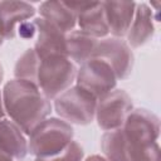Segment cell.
Masks as SVG:
<instances>
[{
	"label": "cell",
	"instance_id": "6da1fadb",
	"mask_svg": "<svg viewBox=\"0 0 161 161\" xmlns=\"http://www.w3.org/2000/svg\"><path fill=\"white\" fill-rule=\"evenodd\" d=\"M3 106L11 121L25 135L30 132L52 112L49 99L42 93L38 84L24 80H9L3 89Z\"/></svg>",
	"mask_w": 161,
	"mask_h": 161
},
{
	"label": "cell",
	"instance_id": "7a4b0ae2",
	"mask_svg": "<svg viewBox=\"0 0 161 161\" xmlns=\"http://www.w3.org/2000/svg\"><path fill=\"white\" fill-rule=\"evenodd\" d=\"M72 126L59 118L42 121L29 135L28 152L35 157L52 156L64 150L73 140Z\"/></svg>",
	"mask_w": 161,
	"mask_h": 161
},
{
	"label": "cell",
	"instance_id": "3957f363",
	"mask_svg": "<svg viewBox=\"0 0 161 161\" xmlns=\"http://www.w3.org/2000/svg\"><path fill=\"white\" fill-rule=\"evenodd\" d=\"M77 75L74 63L65 55H50L40 59L36 84L48 99H55L70 88Z\"/></svg>",
	"mask_w": 161,
	"mask_h": 161
},
{
	"label": "cell",
	"instance_id": "277c9868",
	"mask_svg": "<svg viewBox=\"0 0 161 161\" xmlns=\"http://www.w3.org/2000/svg\"><path fill=\"white\" fill-rule=\"evenodd\" d=\"M97 98L78 86L70 87L55 98L57 114L65 122L74 125H88L96 116Z\"/></svg>",
	"mask_w": 161,
	"mask_h": 161
},
{
	"label": "cell",
	"instance_id": "5b68a950",
	"mask_svg": "<svg viewBox=\"0 0 161 161\" xmlns=\"http://www.w3.org/2000/svg\"><path fill=\"white\" fill-rule=\"evenodd\" d=\"M77 86L97 99L114 89L117 77L112 68L99 58H91L77 70Z\"/></svg>",
	"mask_w": 161,
	"mask_h": 161
},
{
	"label": "cell",
	"instance_id": "8992f818",
	"mask_svg": "<svg viewBox=\"0 0 161 161\" xmlns=\"http://www.w3.org/2000/svg\"><path fill=\"white\" fill-rule=\"evenodd\" d=\"M132 111L131 97L123 89H113L97 99L96 118L98 126L104 131L121 128Z\"/></svg>",
	"mask_w": 161,
	"mask_h": 161
},
{
	"label": "cell",
	"instance_id": "52a82bcc",
	"mask_svg": "<svg viewBox=\"0 0 161 161\" xmlns=\"http://www.w3.org/2000/svg\"><path fill=\"white\" fill-rule=\"evenodd\" d=\"M122 130L132 146L147 147L157 142L160 135V119L155 113L146 108H136L127 116Z\"/></svg>",
	"mask_w": 161,
	"mask_h": 161
},
{
	"label": "cell",
	"instance_id": "ba28073f",
	"mask_svg": "<svg viewBox=\"0 0 161 161\" xmlns=\"http://www.w3.org/2000/svg\"><path fill=\"white\" fill-rule=\"evenodd\" d=\"M94 57L104 60L117 79H126L133 68V54L130 45L118 38H104L97 43Z\"/></svg>",
	"mask_w": 161,
	"mask_h": 161
},
{
	"label": "cell",
	"instance_id": "9c48e42d",
	"mask_svg": "<svg viewBox=\"0 0 161 161\" xmlns=\"http://www.w3.org/2000/svg\"><path fill=\"white\" fill-rule=\"evenodd\" d=\"M35 45L34 52L39 57V59L48 58L50 55H65V34L59 29L49 24L42 18L35 19Z\"/></svg>",
	"mask_w": 161,
	"mask_h": 161
},
{
	"label": "cell",
	"instance_id": "30bf717a",
	"mask_svg": "<svg viewBox=\"0 0 161 161\" xmlns=\"http://www.w3.org/2000/svg\"><path fill=\"white\" fill-rule=\"evenodd\" d=\"M35 8L26 1H0V35L13 39L20 25L34 16Z\"/></svg>",
	"mask_w": 161,
	"mask_h": 161
},
{
	"label": "cell",
	"instance_id": "8fae6325",
	"mask_svg": "<svg viewBox=\"0 0 161 161\" xmlns=\"http://www.w3.org/2000/svg\"><path fill=\"white\" fill-rule=\"evenodd\" d=\"M136 4L133 1H103V9L109 33L121 39L127 35V31L132 24Z\"/></svg>",
	"mask_w": 161,
	"mask_h": 161
},
{
	"label": "cell",
	"instance_id": "7c38bea8",
	"mask_svg": "<svg viewBox=\"0 0 161 161\" xmlns=\"http://www.w3.org/2000/svg\"><path fill=\"white\" fill-rule=\"evenodd\" d=\"M152 20H153L152 9L146 3L136 4L133 20L127 31L128 45H131L132 48H138L152 38L155 31Z\"/></svg>",
	"mask_w": 161,
	"mask_h": 161
},
{
	"label": "cell",
	"instance_id": "4fadbf2b",
	"mask_svg": "<svg viewBox=\"0 0 161 161\" xmlns=\"http://www.w3.org/2000/svg\"><path fill=\"white\" fill-rule=\"evenodd\" d=\"M0 150L13 160H21L28 153V141L24 132L10 119L0 121Z\"/></svg>",
	"mask_w": 161,
	"mask_h": 161
},
{
	"label": "cell",
	"instance_id": "5bb4252c",
	"mask_svg": "<svg viewBox=\"0 0 161 161\" xmlns=\"http://www.w3.org/2000/svg\"><path fill=\"white\" fill-rule=\"evenodd\" d=\"M42 19L68 34L77 25V14L65 4V1H44L39 6Z\"/></svg>",
	"mask_w": 161,
	"mask_h": 161
},
{
	"label": "cell",
	"instance_id": "9a60e30c",
	"mask_svg": "<svg viewBox=\"0 0 161 161\" xmlns=\"http://www.w3.org/2000/svg\"><path fill=\"white\" fill-rule=\"evenodd\" d=\"M102 151L108 161H133L136 147L126 138L122 127L107 131L101 138Z\"/></svg>",
	"mask_w": 161,
	"mask_h": 161
},
{
	"label": "cell",
	"instance_id": "2e32d148",
	"mask_svg": "<svg viewBox=\"0 0 161 161\" xmlns=\"http://www.w3.org/2000/svg\"><path fill=\"white\" fill-rule=\"evenodd\" d=\"M77 24L79 25V30L96 39L104 38L109 33L102 3H89V5L77 15Z\"/></svg>",
	"mask_w": 161,
	"mask_h": 161
},
{
	"label": "cell",
	"instance_id": "e0dca14e",
	"mask_svg": "<svg viewBox=\"0 0 161 161\" xmlns=\"http://www.w3.org/2000/svg\"><path fill=\"white\" fill-rule=\"evenodd\" d=\"M98 40L82 30H72L65 34V49L67 57L78 64H83L88 59L94 57Z\"/></svg>",
	"mask_w": 161,
	"mask_h": 161
},
{
	"label": "cell",
	"instance_id": "ac0fdd59",
	"mask_svg": "<svg viewBox=\"0 0 161 161\" xmlns=\"http://www.w3.org/2000/svg\"><path fill=\"white\" fill-rule=\"evenodd\" d=\"M39 63H40V59L34 52V49L25 50L18 59L14 68V74L16 79H24L36 84Z\"/></svg>",
	"mask_w": 161,
	"mask_h": 161
},
{
	"label": "cell",
	"instance_id": "d6986e66",
	"mask_svg": "<svg viewBox=\"0 0 161 161\" xmlns=\"http://www.w3.org/2000/svg\"><path fill=\"white\" fill-rule=\"evenodd\" d=\"M82 160H83V148L78 142L72 141L60 152L52 156L35 157L34 161H82Z\"/></svg>",
	"mask_w": 161,
	"mask_h": 161
},
{
	"label": "cell",
	"instance_id": "ffe728a7",
	"mask_svg": "<svg viewBox=\"0 0 161 161\" xmlns=\"http://www.w3.org/2000/svg\"><path fill=\"white\" fill-rule=\"evenodd\" d=\"M135 161H160V146L157 142L147 146L138 148Z\"/></svg>",
	"mask_w": 161,
	"mask_h": 161
},
{
	"label": "cell",
	"instance_id": "44dd1931",
	"mask_svg": "<svg viewBox=\"0 0 161 161\" xmlns=\"http://www.w3.org/2000/svg\"><path fill=\"white\" fill-rule=\"evenodd\" d=\"M86 161H108V160L103 156H99V155H92V156L87 157Z\"/></svg>",
	"mask_w": 161,
	"mask_h": 161
},
{
	"label": "cell",
	"instance_id": "7402d4cb",
	"mask_svg": "<svg viewBox=\"0 0 161 161\" xmlns=\"http://www.w3.org/2000/svg\"><path fill=\"white\" fill-rule=\"evenodd\" d=\"M0 161H13V158H11L9 155H6L5 152H3V151L0 150Z\"/></svg>",
	"mask_w": 161,
	"mask_h": 161
},
{
	"label": "cell",
	"instance_id": "603a6c76",
	"mask_svg": "<svg viewBox=\"0 0 161 161\" xmlns=\"http://www.w3.org/2000/svg\"><path fill=\"white\" fill-rule=\"evenodd\" d=\"M4 118V106H3V96L0 92V121Z\"/></svg>",
	"mask_w": 161,
	"mask_h": 161
},
{
	"label": "cell",
	"instance_id": "cb8c5ba5",
	"mask_svg": "<svg viewBox=\"0 0 161 161\" xmlns=\"http://www.w3.org/2000/svg\"><path fill=\"white\" fill-rule=\"evenodd\" d=\"M3 77H4V70H3V65H1V63H0V83H1V80H3Z\"/></svg>",
	"mask_w": 161,
	"mask_h": 161
},
{
	"label": "cell",
	"instance_id": "d4e9b609",
	"mask_svg": "<svg viewBox=\"0 0 161 161\" xmlns=\"http://www.w3.org/2000/svg\"><path fill=\"white\" fill-rule=\"evenodd\" d=\"M3 39H4V38H3V36H1V35H0V45H1V44H3Z\"/></svg>",
	"mask_w": 161,
	"mask_h": 161
}]
</instances>
